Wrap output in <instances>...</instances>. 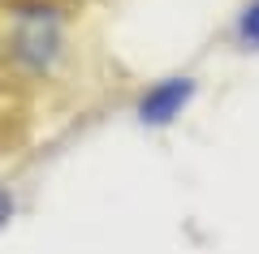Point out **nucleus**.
<instances>
[{
	"label": "nucleus",
	"instance_id": "obj_1",
	"mask_svg": "<svg viewBox=\"0 0 259 254\" xmlns=\"http://www.w3.org/2000/svg\"><path fill=\"white\" fill-rule=\"evenodd\" d=\"M13 56L26 69L44 73L61 56V22L52 9H22L18 13V35H13Z\"/></svg>",
	"mask_w": 259,
	"mask_h": 254
},
{
	"label": "nucleus",
	"instance_id": "obj_2",
	"mask_svg": "<svg viewBox=\"0 0 259 254\" xmlns=\"http://www.w3.org/2000/svg\"><path fill=\"white\" fill-rule=\"evenodd\" d=\"M190 99H194L190 78H164L139 99V121L143 125H168V121H177L190 108Z\"/></svg>",
	"mask_w": 259,
	"mask_h": 254
},
{
	"label": "nucleus",
	"instance_id": "obj_3",
	"mask_svg": "<svg viewBox=\"0 0 259 254\" xmlns=\"http://www.w3.org/2000/svg\"><path fill=\"white\" fill-rule=\"evenodd\" d=\"M238 39H242V47L259 52V0H250L246 9H242V18H238Z\"/></svg>",
	"mask_w": 259,
	"mask_h": 254
},
{
	"label": "nucleus",
	"instance_id": "obj_4",
	"mask_svg": "<svg viewBox=\"0 0 259 254\" xmlns=\"http://www.w3.org/2000/svg\"><path fill=\"white\" fill-rule=\"evenodd\" d=\"M13 211H18V202H13V194H9V190H0V228H5V224L13 220Z\"/></svg>",
	"mask_w": 259,
	"mask_h": 254
}]
</instances>
